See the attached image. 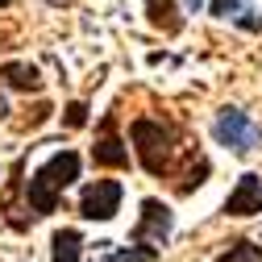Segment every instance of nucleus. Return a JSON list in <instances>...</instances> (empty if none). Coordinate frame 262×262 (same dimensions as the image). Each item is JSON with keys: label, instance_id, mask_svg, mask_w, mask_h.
Listing matches in <instances>:
<instances>
[{"label": "nucleus", "instance_id": "obj_1", "mask_svg": "<svg viewBox=\"0 0 262 262\" xmlns=\"http://www.w3.org/2000/svg\"><path fill=\"white\" fill-rule=\"evenodd\" d=\"M79 154L75 150H58L46 167L25 183V204H29V212L34 216H50L54 208H58V200H62V191H67L75 179H79Z\"/></svg>", "mask_w": 262, "mask_h": 262}, {"label": "nucleus", "instance_id": "obj_2", "mask_svg": "<svg viewBox=\"0 0 262 262\" xmlns=\"http://www.w3.org/2000/svg\"><path fill=\"white\" fill-rule=\"evenodd\" d=\"M129 134H134V154H138V162H142L146 175H167L171 171V158H175V134H171V125L138 117Z\"/></svg>", "mask_w": 262, "mask_h": 262}, {"label": "nucleus", "instance_id": "obj_3", "mask_svg": "<svg viewBox=\"0 0 262 262\" xmlns=\"http://www.w3.org/2000/svg\"><path fill=\"white\" fill-rule=\"evenodd\" d=\"M212 138L233 154H250L262 142V125H254L242 108H221L216 121H212Z\"/></svg>", "mask_w": 262, "mask_h": 262}, {"label": "nucleus", "instance_id": "obj_4", "mask_svg": "<svg viewBox=\"0 0 262 262\" xmlns=\"http://www.w3.org/2000/svg\"><path fill=\"white\" fill-rule=\"evenodd\" d=\"M121 195H125V187H121L117 179H96V183H88L83 195H79V216H83V221H113V216L121 212Z\"/></svg>", "mask_w": 262, "mask_h": 262}, {"label": "nucleus", "instance_id": "obj_5", "mask_svg": "<svg viewBox=\"0 0 262 262\" xmlns=\"http://www.w3.org/2000/svg\"><path fill=\"white\" fill-rule=\"evenodd\" d=\"M167 233H171V208L162 204V200H142V221L134 225V233H129V242L134 246H150L154 242V250L167 242Z\"/></svg>", "mask_w": 262, "mask_h": 262}, {"label": "nucleus", "instance_id": "obj_6", "mask_svg": "<svg viewBox=\"0 0 262 262\" xmlns=\"http://www.w3.org/2000/svg\"><path fill=\"white\" fill-rule=\"evenodd\" d=\"M92 162H96V167H113V171L129 167V150L117 138V117L113 113L100 121V138H96V146H92Z\"/></svg>", "mask_w": 262, "mask_h": 262}, {"label": "nucleus", "instance_id": "obj_7", "mask_svg": "<svg viewBox=\"0 0 262 262\" xmlns=\"http://www.w3.org/2000/svg\"><path fill=\"white\" fill-rule=\"evenodd\" d=\"M262 212V179L258 175H242L237 187L225 200V216H254Z\"/></svg>", "mask_w": 262, "mask_h": 262}, {"label": "nucleus", "instance_id": "obj_8", "mask_svg": "<svg viewBox=\"0 0 262 262\" xmlns=\"http://www.w3.org/2000/svg\"><path fill=\"white\" fill-rule=\"evenodd\" d=\"M0 79L9 88H17V92H42V71L34 62H5V67H0Z\"/></svg>", "mask_w": 262, "mask_h": 262}, {"label": "nucleus", "instance_id": "obj_9", "mask_svg": "<svg viewBox=\"0 0 262 262\" xmlns=\"http://www.w3.org/2000/svg\"><path fill=\"white\" fill-rule=\"evenodd\" d=\"M146 17L154 29H162V34H179L183 29V17L175 9V0H146Z\"/></svg>", "mask_w": 262, "mask_h": 262}, {"label": "nucleus", "instance_id": "obj_10", "mask_svg": "<svg viewBox=\"0 0 262 262\" xmlns=\"http://www.w3.org/2000/svg\"><path fill=\"white\" fill-rule=\"evenodd\" d=\"M79 250H83L79 229H58V233L50 237V258L54 262H79Z\"/></svg>", "mask_w": 262, "mask_h": 262}, {"label": "nucleus", "instance_id": "obj_11", "mask_svg": "<svg viewBox=\"0 0 262 262\" xmlns=\"http://www.w3.org/2000/svg\"><path fill=\"white\" fill-rule=\"evenodd\" d=\"M216 262H262V246H254V242H233Z\"/></svg>", "mask_w": 262, "mask_h": 262}, {"label": "nucleus", "instance_id": "obj_12", "mask_svg": "<svg viewBox=\"0 0 262 262\" xmlns=\"http://www.w3.org/2000/svg\"><path fill=\"white\" fill-rule=\"evenodd\" d=\"M100 262H158L154 246H138V250H108Z\"/></svg>", "mask_w": 262, "mask_h": 262}, {"label": "nucleus", "instance_id": "obj_13", "mask_svg": "<svg viewBox=\"0 0 262 262\" xmlns=\"http://www.w3.org/2000/svg\"><path fill=\"white\" fill-rule=\"evenodd\" d=\"M216 17H229V21H237L242 13H246V0H212V5H208Z\"/></svg>", "mask_w": 262, "mask_h": 262}, {"label": "nucleus", "instance_id": "obj_14", "mask_svg": "<svg viewBox=\"0 0 262 262\" xmlns=\"http://www.w3.org/2000/svg\"><path fill=\"white\" fill-rule=\"evenodd\" d=\"M62 121H67V129H83V125H88V104H83V100L67 104V117H62Z\"/></svg>", "mask_w": 262, "mask_h": 262}, {"label": "nucleus", "instance_id": "obj_15", "mask_svg": "<svg viewBox=\"0 0 262 262\" xmlns=\"http://www.w3.org/2000/svg\"><path fill=\"white\" fill-rule=\"evenodd\" d=\"M9 117V100H5V96H0V121H5Z\"/></svg>", "mask_w": 262, "mask_h": 262}, {"label": "nucleus", "instance_id": "obj_16", "mask_svg": "<svg viewBox=\"0 0 262 262\" xmlns=\"http://www.w3.org/2000/svg\"><path fill=\"white\" fill-rule=\"evenodd\" d=\"M183 5H187V9L195 13V9H200V5H204V0H183Z\"/></svg>", "mask_w": 262, "mask_h": 262}, {"label": "nucleus", "instance_id": "obj_17", "mask_svg": "<svg viewBox=\"0 0 262 262\" xmlns=\"http://www.w3.org/2000/svg\"><path fill=\"white\" fill-rule=\"evenodd\" d=\"M5 5H13V0H0V9H5Z\"/></svg>", "mask_w": 262, "mask_h": 262}]
</instances>
